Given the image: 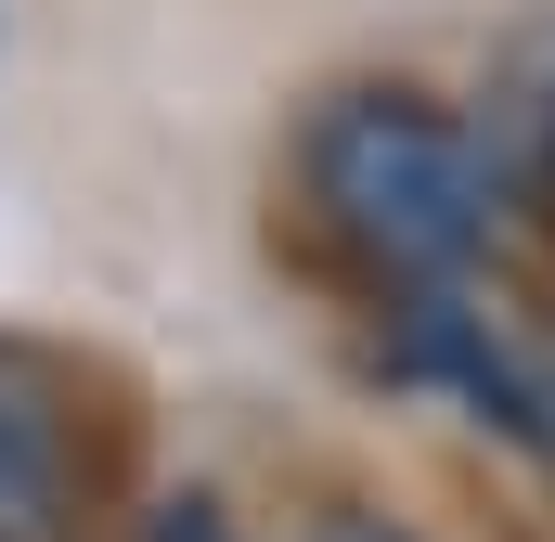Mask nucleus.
Masks as SVG:
<instances>
[{"label": "nucleus", "mask_w": 555, "mask_h": 542, "mask_svg": "<svg viewBox=\"0 0 555 542\" xmlns=\"http://www.w3.org/2000/svg\"><path fill=\"white\" fill-rule=\"evenodd\" d=\"M297 207L323 259H349L375 297H426L491 259L504 155L478 142L465 104H439L414 78H349L297 117Z\"/></svg>", "instance_id": "1"}, {"label": "nucleus", "mask_w": 555, "mask_h": 542, "mask_svg": "<svg viewBox=\"0 0 555 542\" xmlns=\"http://www.w3.org/2000/svg\"><path fill=\"white\" fill-rule=\"evenodd\" d=\"M104 517V426L65 349L0 336V542H91Z\"/></svg>", "instance_id": "2"}, {"label": "nucleus", "mask_w": 555, "mask_h": 542, "mask_svg": "<svg viewBox=\"0 0 555 542\" xmlns=\"http://www.w3.org/2000/svg\"><path fill=\"white\" fill-rule=\"evenodd\" d=\"M297 542H426V530H401V517H375V504H323Z\"/></svg>", "instance_id": "4"}, {"label": "nucleus", "mask_w": 555, "mask_h": 542, "mask_svg": "<svg viewBox=\"0 0 555 542\" xmlns=\"http://www.w3.org/2000/svg\"><path fill=\"white\" fill-rule=\"evenodd\" d=\"M130 542H246V530H233L220 491H155V504L130 517Z\"/></svg>", "instance_id": "3"}]
</instances>
